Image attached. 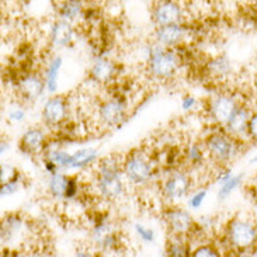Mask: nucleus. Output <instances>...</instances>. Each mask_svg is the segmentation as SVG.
Instances as JSON below:
<instances>
[{
	"mask_svg": "<svg viewBox=\"0 0 257 257\" xmlns=\"http://www.w3.org/2000/svg\"><path fill=\"white\" fill-rule=\"evenodd\" d=\"M7 118L10 122H21L26 118V110L21 105H12L7 111Z\"/></svg>",
	"mask_w": 257,
	"mask_h": 257,
	"instance_id": "nucleus-31",
	"label": "nucleus"
},
{
	"mask_svg": "<svg viewBox=\"0 0 257 257\" xmlns=\"http://www.w3.org/2000/svg\"><path fill=\"white\" fill-rule=\"evenodd\" d=\"M242 177H243L242 174H239V176H232L230 179L221 183V187H219V191H218V198H219L221 201L226 200V198L240 186Z\"/></svg>",
	"mask_w": 257,
	"mask_h": 257,
	"instance_id": "nucleus-25",
	"label": "nucleus"
},
{
	"mask_svg": "<svg viewBox=\"0 0 257 257\" xmlns=\"http://www.w3.org/2000/svg\"><path fill=\"white\" fill-rule=\"evenodd\" d=\"M44 169H45L47 173H49V176L58 173V170H59V167L56 166L52 160H49L48 158H45V160H44Z\"/></svg>",
	"mask_w": 257,
	"mask_h": 257,
	"instance_id": "nucleus-37",
	"label": "nucleus"
},
{
	"mask_svg": "<svg viewBox=\"0 0 257 257\" xmlns=\"http://www.w3.org/2000/svg\"><path fill=\"white\" fill-rule=\"evenodd\" d=\"M180 65V58L172 48H165L159 44L152 45L148 51V69L156 79L166 80L176 75Z\"/></svg>",
	"mask_w": 257,
	"mask_h": 257,
	"instance_id": "nucleus-3",
	"label": "nucleus"
},
{
	"mask_svg": "<svg viewBox=\"0 0 257 257\" xmlns=\"http://www.w3.org/2000/svg\"><path fill=\"white\" fill-rule=\"evenodd\" d=\"M84 14V5L82 0H63L58 6V17L62 20L76 21Z\"/></svg>",
	"mask_w": 257,
	"mask_h": 257,
	"instance_id": "nucleus-19",
	"label": "nucleus"
},
{
	"mask_svg": "<svg viewBox=\"0 0 257 257\" xmlns=\"http://www.w3.org/2000/svg\"><path fill=\"white\" fill-rule=\"evenodd\" d=\"M96 158H97V149L93 148L77 149L76 152L72 153V163L69 169H84L90 166Z\"/></svg>",
	"mask_w": 257,
	"mask_h": 257,
	"instance_id": "nucleus-22",
	"label": "nucleus"
},
{
	"mask_svg": "<svg viewBox=\"0 0 257 257\" xmlns=\"http://www.w3.org/2000/svg\"><path fill=\"white\" fill-rule=\"evenodd\" d=\"M91 237L94 243L103 251H115L121 244L118 233L112 229L107 221H98L91 230Z\"/></svg>",
	"mask_w": 257,
	"mask_h": 257,
	"instance_id": "nucleus-12",
	"label": "nucleus"
},
{
	"mask_svg": "<svg viewBox=\"0 0 257 257\" xmlns=\"http://www.w3.org/2000/svg\"><path fill=\"white\" fill-rule=\"evenodd\" d=\"M165 221L172 235L187 236L195 228L194 219L186 209L169 208L165 212Z\"/></svg>",
	"mask_w": 257,
	"mask_h": 257,
	"instance_id": "nucleus-8",
	"label": "nucleus"
},
{
	"mask_svg": "<svg viewBox=\"0 0 257 257\" xmlns=\"http://www.w3.org/2000/svg\"><path fill=\"white\" fill-rule=\"evenodd\" d=\"M45 90H47L45 79L35 73L24 75L19 82V91L27 101H34L37 98H40Z\"/></svg>",
	"mask_w": 257,
	"mask_h": 257,
	"instance_id": "nucleus-14",
	"label": "nucleus"
},
{
	"mask_svg": "<svg viewBox=\"0 0 257 257\" xmlns=\"http://www.w3.org/2000/svg\"><path fill=\"white\" fill-rule=\"evenodd\" d=\"M77 191H79V184H77L76 177H70L65 198H66V200H72V198H75V197L77 195Z\"/></svg>",
	"mask_w": 257,
	"mask_h": 257,
	"instance_id": "nucleus-35",
	"label": "nucleus"
},
{
	"mask_svg": "<svg viewBox=\"0 0 257 257\" xmlns=\"http://www.w3.org/2000/svg\"><path fill=\"white\" fill-rule=\"evenodd\" d=\"M186 35H187V27L183 23L158 26L155 30V41L165 48H176L184 41Z\"/></svg>",
	"mask_w": 257,
	"mask_h": 257,
	"instance_id": "nucleus-10",
	"label": "nucleus"
},
{
	"mask_svg": "<svg viewBox=\"0 0 257 257\" xmlns=\"http://www.w3.org/2000/svg\"><path fill=\"white\" fill-rule=\"evenodd\" d=\"M237 107L239 104L232 96L219 94L212 98L209 103V115L215 122L225 125L232 117V114L236 111Z\"/></svg>",
	"mask_w": 257,
	"mask_h": 257,
	"instance_id": "nucleus-13",
	"label": "nucleus"
},
{
	"mask_svg": "<svg viewBox=\"0 0 257 257\" xmlns=\"http://www.w3.org/2000/svg\"><path fill=\"white\" fill-rule=\"evenodd\" d=\"M62 58L55 56L49 61L48 66L45 69V84H47V90L49 93H55L58 90V82H59V72L62 69Z\"/></svg>",
	"mask_w": 257,
	"mask_h": 257,
	"instance_id": "nucleus-20",
	"label": "nucleus"
},
{
	"mask_svg": "<svg viewBox=\"0 0 257 257\" xmlns=\"http://www.w3.org/2000/svg\"><path fill=\"white\" fill-rule=\"evenodd\" d=\"M117 72H118V68L115 62H112L111 59H107V58H100L91 65L90 76L98 83L105 84L110 83L112 79L117 76Z\"/></svg>",
	"mask_w": 257,
	"mask_h": 257,
	"instance_id": "nucleus-18",
	"label": "nucleus"
},
{
	"mask_svg": "<svg viewBox=\"0 0 257 257\" xmlns=\"http://www.w3.org/2000/svg\"><path fill=\"white\" fill-rule=\"evenodd\" d=\"M225 242L237 253L250 250L254 253L257 246V225L250 219L243 218L230 219L225 229Z\"/></svg>",
	"mask_w": 257,
	"mask_h": 257,
	"instance_id": "nucleus-2",
	"label": "nucleus"
},
{
	"mask_svg": "<svg viewBox=\"0 0 257 257\" xmlns=\"http://www.w3.org/2000/svg\"><path fill=\"white\" fill-rule=\"evenodd\" d=\"M207 69H208L209 75H212V76H225L230 72V61L225 56H219V58L209 61Z\"/></svg>",
	"mask_w": 257,
	"mask_h": 257,
	"instance_id": "nucleus-24",
	"label": "nucleus"
},
{
	"mask_svg": "<svg viewBox=\"0 0 257 257\" xmlns=\"http://www.w3.org/2000/svg\"><path fill=\"white\" fill-rule=\"evenodd\" d=\"M152 21L158 26H166L183 21V9L176 0H159L152 10Z\"/></svg>",
	"mask_w": 257,
	"mask_h": 257,
	"instance_id": "nucleus-9",
	"label": "nucleus"
},
{
	"mask_svg": "<svg viewBox=\"0 0 257 257\" xmlns=\"http://www.w3.org/2000/svg\"><path fill=\"white\" fill-rule=\"evenodd\" d=\"M126 101L121 96L104 100L98 105V118L107 126H119L125 121Z\"/></svg>",
	"mask_w": 257,
	"mask_h": 257,
	"instance_id": "nucleus-6",
	"label": "nucleus"
},
{
	"mask_svg": "<svg viewBox=\"0 0 257 257\" xmlns=\"http://www.w3.org/2000/svg\"><path fill=\"white\" fill-rule=\"evenodd\" d=\"M191 256L194 257H218L219 250L214 247L212 244H201L191 250Z\"/></svg>",
	"mask_w": 257,
	"mask_h": 257,
	"instance_id": "nucleus-29",
	"label": "nucleus"
},
{
	"mask_svg": "<svg viewBox=\"0 0 257 257\" xmlns=\"http://www.w3.org/2000/svg\"><path fill=\"white\" fill-rule=\"evenodd\" d=\"M191 190V179L184 172H173L163 181V195L170 201H180Z\"/></svg>",
	"mask_w": 257,
	"mask_h": 257,
	"instance_id": "nucleus-7",
	"label": "nucleus"
},
{
	"mask_svg": "<svg viewBox=\"0 0 257 257\" xmlns=\"http://www.w3.org/2000/svg\"><path fill=\"white\" fill-rule=\"evenodd\" d=\"M42 121L48 126H58L68 117V101L61 96L49 97L42 107Z\"/></svg>",
	"mask_w": 257,
	"mask_h": 257,
	"instance_id": "nucleus-11",
	"label": "nucleus"
},
{
	"mask_svg": "<svg viewBox=\"0 0 257 257\" xmlns=\"http://www.w3.org/2000/svg\"><path fill=\"white\" fill-rule=\"evenodd\" d=\"M19 190H20V180H16L7 184H2L0 193H2V197H9V195L16 194Z\"/></svg>",
	"mask_w": 257,
	"mask_h": 257,
	"instance_id": "nucleus-33",
	"label": "nucleus"
},
{
	"mask_svg": "<svg viewBox=\"0 0 257 257\" xmlns=\"http://www.w3.org/2000/svg\"><path fill=\"white\" fill-rule=\"evenodd\" d=\"M7 149H9V144H7V141H2V155H5L7 152Z\"/></svg>",
	"mask_w": 257,
	"mask_h": 257,
	"instance_id": "nucleus-39",
	"label": "nucleus"
},
{
	"mask_svg": "<svg viewBox=\"0 0 257 257\" xmlns=\"http://www.w3.org/2000/svg\"><path fill=\"white\" fill-rule=\"evenodd\" d=\"M124 176L132 184H146L152 180L153 165L151 159L141 151L131 152L122 162Z\"/></svg>",
	"mask_w": 257,
	"mask_h": 257,
	"instance_id": "nucleus-5",
	"label": "nucleus"
},
{
	"mask_svg": "<svg viewBox=\"0 0 257 257\" xmlns=\"http://www.w3.org/2000/svg\"><path fill=\"white\" fill-rule=\"evenodd\" d=\"M20 180V173L19 170L12 165H2V172H0V181L2 184H7L12 181Z\"/></svg>",
	"mask_w": 257,
	"mask_h": 257,
	"instance_id": "nucleus-28",
	"label": "nucleus"
},
{
	"mask_svg": "<svg viewBox=\"0 0 257 257\" xmlns=\"http://www.w3.org/2000/svg\"><path fill=\"white\" fill-rule=\"evenodd\" d=\"M69 176H66V174L63 173H55V174H51V177H49V183H48V188H49V193L51 195L54 197V198H58V200H61V198H65V195H66V190H68V184H69Z\"/></svg>",
	"mask_w": 257,
	"mask_h": 257,
	"instance_id": "nucleus-21",
	"label": "nucleus"
},
{
	"mask_svg": "<svg viewBox=\"0 0 257 257\" xmlns=\"http://www.w3.org/2000/svg\"><path fill=\"white\" fill-rule=\"evenodd\" d=\"M250 115V111L246 107L239 105L236 108V111L232 114L229 121L225 124L226 132L230 134L232 137H235V138H240V137L247 135V125H249Z\"/></svg>",
	"mask_w": 257,
	"mask_h": 257,
	"instance_id": "nucleus-17",
	"label": "nucleus"
},
{
	"mask_svg": "<svg viewBox=\"0 0 257 257\" xmlns=\"http://www.w3.org/2000/svg\"><path fill=\"white\" fill-rule=\"evenodd\" d=\"M47 158L49 160H52L59 169H69L70 163H72V155L66 152V151H61V149L49 151L47 153Z\"/></svg>",
	"mask_w": 257,
	"mask_h": 257,
	"instance_id": "nucleus-26",
	"label": "nucleus"
},
{
	"mask_svg": "<svg viewBox=\"0 0 257 257\" xmlns=\"http://www.w3.org/2000/svg\"><path fill=\"white\" fill-rule=\"evenodd\" d=\"M247 137L257 142V112L251 114L247 125Z\"/></svg>",
	"mask_w": 257,
	"mask_h": 257,
	"instance_id": "nucleus-34",
	"label": "nucleus"
},
{
	"mask_svg": "<svg viewBox=\"0 0 257 257\" xmlns=\"http://www.w3.org/2000/svg\"><path fill=\"white\" fill-rule=\"evenodd\" d=\"M254 256H257V246H256V250H254V253H253Z\"/></svg>",
	"mask_w": 257,
	"mask_h": 257,
	"instance_id": "nucleus-40",
	"label": "nucleus"
},
{
	"mask_svg": "<svg viewBox=\"0 0 257 257\" xmlns=\"http://www.w3.org/2000/svg\"><path fill=\"white\" fill-rule=\"evenodd\" d=\"M135 232H137V235H138L145 243H152L155 242V230L151 229V228H146L144 225H141V223H135Z\"/></svg>",
	"mask_w": 257,
	"mask_h": 257,
	"instance_id": "nucleus-30",
	"label": "nucleus"
},
{
	"mask_svg": "<svg viewBox=\"0 0 257 257\" xmlns=\"http://www.w3.org/2000/svg\"><path fill=\"white\" fill-rule=\"evenodd\" d=\"M75 38V28L70 21L58 19L49 27V40L56 47H69Z\"/></svg>",
	"mask_w": 257,
	"mask_h": 257,
	"instance_id": "nucleus-15",
	"label": "nucleus"
},
{
	"mask_svg": "<svg viewBox=\"0 0 257 257\" xmlns=\"http://www.w3.org/2000/svg\"><path fill=\"white\" fill-rule=\"evenodd\" d=\"M122 162L119 163L115 156H107L98 162L97 186L98 194L104 200L114 201L124 194V181H122Z\"/></svg>",
	"mask_w": 257,
	"mask_h": 257,
	"instance_id": "nucleus-1",
	"label": "nucleus"
},
{
	"mask_svg": "<svg viewBox=\"0 0 257 257\" xmlns=\"http://www.w3.org/2000/svg\"><path fill=\"white\" fill-rule=\"evenodd\" d=\"M232 177V172H230V169H225L223 172L218 174V177H216V180L219 181V183H223V181H226L228 179Z\"/></svg>",
	"mask_w": 257,
	"mask_h": 257,
	"instance_id": "nucleus-38",
	"label": "nucleus"
},
{
	"mask_svg": "<svg viewBox=\"0 0 257 257\" xmlns=\"http://www.w3.org/2000/svg\"><path fill=\"white\" fill-rule=\"evenodd\" d=\"M204 158H205V153H204V149H201L200 145L193 144L187 149V160L193 166H200L204 162Z\"/></svg>",
	"mask_w": 257,
	"mask_h": 257,
	"instance_id": "nucleus-27",
	"label": "nucleus"
},
{
	"mask_svg": "<svg viewBox=\"0 0 257 257\" xmlns=\"http://www.w3.org/2000/svg\"><path fill=\"white\" fill-rule=\"evenodd\" d=\"M167 256L173 257H184L191 254V249L188 247L187 242L184 236H179V235H173L169 239L166 246Z\"/></svg>",
	"mask_w": 257,
	"mask_h": 257,
	"instance_id": "nucleus-23",
	"label": "nucleus"
},
{
	"mask_svg": "<svg viewBox=\"0 0 257 257\" xmlns=\"http://www.w3.org/2000/svg\"><path fill=\"white\" fill-rule=\"evenodd\" d=\"M205 148L208 155L216 163H228L239 152L235 137L228 132H214L205 139Z\"/></svg>",
	"mask_w": 257,
	"mask_h": 257,
	"instance_id": "nucleus-4",
	"label": "nucleus"
},
{
	"mask_svg": "<svg viewBox=\"0 0 257 257\" xmlns=\"http://www.w3.org/2000/svg\"><path fill=\"white\" fill-rule=\"evenodd\" d=\"M207 194H208V191H207V190L195 191L194 194L190 197V200H188V205H190V208H193V209L200 208L202 204H204V201H205Z\"/></svg>",
	"mask_w": 257,
	"mask_h": 257,
	"instance_id": "nucleus-32",
	"label": "nucleus"
},
{
	"mask_svg": "<svg viewBox=\"0 0 257 257\" xmlns=\"http://www.w3.org/2000/svg\"><path fill=\"white\" fill-rule=\"evenodd\" d=\"M197 104V100H195L193 96H186V97L181 100V108L184 110V111H190V110H193Z\"/></svg>",
	"mask_w": 257,
	"mask_h": 257,
	"instance_id": "nucleus-36",
	"label": "nucleus"
},
{
	"mask_svg": "<svg viewBox=\"0 0 257 257\" xmlns=\"http://www.w3.org/2000/svg\"><path fill=\"white\" fill-rule=\"evenodd\" d=\"M47 148V137L40 128H30L20 139L21 152L26 155H38Z\"/></svg>",
	"mask_w": 257,
	"mask_h": 257,
	"instance_id": "nucleus-16",
	"label": "nucleus"
}]
</instances>
